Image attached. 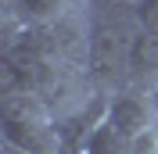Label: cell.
<instances>
[{"mask_svg":"<svg viewBox=\"0 0 158 154\" xmlns=\"http://www.w3.org/2000/svg\"><path fill=\"white\" fill-rule=\"evenodd\" d=\"M86 75L101 93L129 86V43L137 36L133 11L122 0H86Z\"/></svg>","mask_w":158,"mask_h":154,"instance_id":"6da1fadb","label":"cell"},{"mask_svg":"<svg viewBox=\"0 0 158 154\" xmlns=\"http://www.w3.org/2000/svg\"><path fill=\"white\" fill-rule=\"evenodd\" d=\"M0 136L4 147L22 154H65L58 115L32 90L0 97Z\"/></svg>","mask_w":158,"mask_h":154,"instance_id":"7a4b0ae2","label":"cell"},{"mask_svg":"<svg viewBox=\"0 0 158 154\" xmlns=\"http://www.w3.org/2000/svg\"><path fill=\"white\" fill-rule=\"evenodd\" d=\"M104 118L111 122L122 140L129 144V154L140 140L158 133V118H155V97L144 86H118L115 93H108L104 100Z\"/></svg>","mask_w":158,"mask_h":154,"instance_id":"3957f363","label":"cell"},{"mask_svg":"<svg viewBox=\"0 0 158 154\" xmlns=\"http://www.w3.org/2000/svg\"><path fill=\"white\" fill-rule=\"evenodd\" d=\"M7 4V29L11 25H50L86 7V0H4Z\"/></svg>","mask_w":158,"mask_h":154,"instance_id":"277c9868","label":"cell"},{"mask_svg":"<svg viewBox=\"0 0 158 154\" xmlns=\"http://www.w3.org/2000/svg\"><path fill=\"white\" fill-rule=\"evenodd\" d=\"M129 86L158 90V32L140 29L129 43Z\"/></svg>","mask_w":158,"mask_h":154,"instance_id":"5b68a950","label":"cell"},{"mask_svg":"<svg viewBox=\"0 0 158 154\" xmlns=\"http://www.w3.org/2000/svg\"><path fill=\"white\" fill-rule=\"evenodd\" d=\"M79 154H129V144L115 133V129H111L108 118L101 115L97 122H94V129L83 136V147H79Z\"/></svg>","mask_w":158,"mask_h":154,"instance_id":"8992f818","label":"cell"},{"mask_svg":"<svg viewBox=\"0 0 158 154\" xmlns=\"http://www.w3.org/2000/svg\"><path fill=\"white\" fill-rule=\"evenodd\" d=\"M133 22L144 32H158V0H129Z\"/></svg>","mask_w":158,"mask_h":154,"instance_id":"52a82bcc","label":"cell"},{"mask_svg":"<svg viewBox=\"0 0 158 154\" xmlns=\"http://www.w3.org/2000/svg\"><path fill=\"white\" fill-rule=\"evenodd\" d=\"M151 97H155V118H158V90H151Z\"/></svg>","mask_w":158,"mask_h":154,"instance_id":"ba28073f","label":"cell"},{"mask_svg":"<svg viewBox=\"0 0 158 154\" xmlns=\"http://www.w3.org/2000/svg\"><path fill=\"white\" fill-rule=\"evenodd\" d=\"M4 154H22V151H11V147H4Z\"/></svg>","mask_w":158,"mask_h":154,"instance_id":"9c48e42d","label":"cell"},{"mask_svg":"<svg viewBox=\"0 0 158 154\" xmlns=\"http://www.w3.org/2000/svg\"><path fill=\"white\" fill-rule=\"evenodd\" d=\"M122 4H129V0H122Z\"/></svg>","mask_w":158,"mask_h":154,"instance_id":"30bf717a","label":"cell"}]
</instances>
